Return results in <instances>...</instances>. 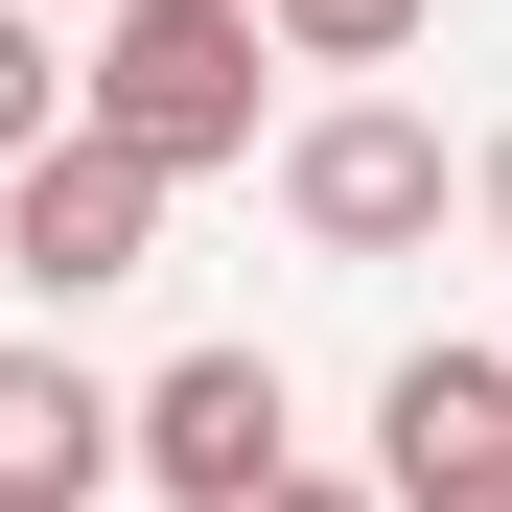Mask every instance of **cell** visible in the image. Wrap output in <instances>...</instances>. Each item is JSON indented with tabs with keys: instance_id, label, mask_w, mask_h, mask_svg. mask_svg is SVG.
<instances>
[{
	"instance_id": "1",
	"label": "cell",
	"mask_w": 512,
	"mask_h": 512,
	"mask_svg": "<svg viewBox=\"0 0 512 512\" xmlns=\"http://www.w3.org/2000/svg\"><path fill=\"white\" fill-rule=\"evenodd\" d=\"M256 0H94V70H70V117L94 140H140L163 187H187V163H256Z\"/></svg>"
},
{
	"instance_id": "2",
	"label": "cell",
	"mask_w": 512,
	"mask_h": 512,
	"mask_svg": "<svg viewBox=\"0 0 512 512\" xmlns=\"http://www.w3.org/2000/svg\"><path fill=\"white\" fill-rule=\"evenodd\" d=\"M140 256H163V163H140V140H94V117H70V140H24V163H0V280H24L47 326H70V303H117Z\"/></svg>"
},
{
	"instance_id": "3",
	"label": "cell",
	"mask_w": 512,
	"mask_h": 512,
	"mask_svg": "<svg viewBox=\"0 0 512 512\" xmlns=\"http://www.w3.org/2000/svg\"><path fill=\"white\" fill-rule=\"evenodd\" d=\"M280 210H303L326 256H396V233H443V117H396V94L303 117V140H280Z\"/></svg>"
},
{
	"instance_id": "4",
	"label": "cell",
	"mask_w": 512,
	"mask_h": 512,
	"mask_svg": "<svg viewBox=\"0 0 512 512\" xmlns=\"http://www.w3.org/2000/svg\"><path fill=\"white\" fill-rule=\"evenodd\" d=\"M140 466L187 489V512H256V489L303 466V419H280V350H187V373L140 396Z\"/></svg>"
},
{
	"instance_id": "5",
	"label": "cell",
	"mask_w": 512,
	"mask_h": 512,
	"mask_svg": "<svg viewBox=\"0 0 512 512\" xmlns=\"http://www.w3.org/2000/svg\"><path fill=\"white\" fill-rule=\"evenodd\" d=\"M140 466V396H94L70 350H0V512H94Z\"/></svg>"
},
{
	"instance_id": "6",
	"label": "cell",
	"mask_w": 512,
	"mask_h": 512,
	"mask_svg": "<svg viewBox=\"0 0 512 512\" xmlns=\"http://www.w3.org/2000/svg\"><path fill=\"white\" fill-rule=\"evenodd\" d=\"M443 466H512V350H396V396H373V489H443Z\"/></svg>"
},
{
	"instance_id": "7",
	"label": "cell",
	"mask_w": 512,
	"mask_h": 512,
	"mask_svg": "<svg viewBox=\"0 0 512 512\" xmlns=\"http://www.w3.org/2000/svg\"><path fill=\"white\" fill-rule=\"evenodd\" d=\"M70 140V70H47V0H0V163Z\"/></svg>"
},
{
	"instance_id": "8",
	"label": "cell",
	"mask_w": 512,
	"mask_h": 512,
	"mask_svg": "<svg viewBox=\"0 0 512 512\" xmlns=\"http://www.w3.org/2000/svg\"><path fill=\"white\" fill-rule=\"evenodd\" d=\"M256 24H280L303 70H373V47H419V0H256Z\"/></svg>"
},
{
	"instance_id": "9",
	"label": "cell",
	"mask_w": 512,
	"mask_h": 512,
	"mask_svg": "<svg viewBox=\"0 0 512 512\" xmlns=\"http://www.w3.org/2000/svg\"><path fill=\"white\" fill-rule=\"evenodd\" d=\"M256 512H396V489H326V466H280V489H256Z\"/></svg>"
},
{
	"instance_id": "10",
	"label": "cell",
	"mask_w": 512,
	"mask_h": 512,
	"mask_svg": "<svg viewBox=\"0 0 512 512\" xmlns=\"http://www.w3.org/2000/svg\"><path fill=\"white\" fill-rule=\"evenodd\" d=\"M396 512H512V466H443V489H396Z\"/></svg>"
},
{
	"instance_id": "11",
	"label": "cell",
	"mask_w": 512,
	"mask_h": 512,
	"mask_svg": "<svg viewBox=\"0 0 512 512\" xmlns=\"http://www.w3.org/2000/svg\"><path fill=\"white\" fill-rule=\"evenodd\" d=\"M489 210H512V140H489Z\"/></svg>"
},
{
	"instance_id": "12",
	"label": "cell",
	"mask_w": 512,
	"mask_h": 512,
	"mask_svg": "<svg viewBox=\"0 0 512 512\" xmlns=\"http://www.w3.org/2000/svg\"><path fill=\"white\" fill-rule=\"evenodd\" d=\"M47 24H70V0H47Z\"/></svg>"
}]
</instances>
